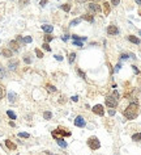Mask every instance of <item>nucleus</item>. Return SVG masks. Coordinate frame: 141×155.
<instances>
[{"label":"nucleus","mask_w":141,"mask_h":155,"mask_svg":"<svg viewBox=\"0 0 141 155\" xmlns=\"http://www.w3.org/2000/svg\"><path fill=\"white\" fill-rule=\"evenodd\" d=\"M119 93L116 92V91H114L112 95H108V96H106V99H104V103H106V105L108 108H115L118 105V103H119Z\"/></svg>","instance_id":"2"},{"label":"nucleus","mask_w":141,"mask_h":155,"mask_svg":"<svg viewBox=\"0 0 141 155\" xmlns=\"http://www.w3.org/2000/svg\"><path fill=\"white\" fill-rule=\"evenodd\" d=\"M110 4H112L114 7H116V5H119V4H120V0H111Z\"/></svg>","instance_id":"35"},{"label":"nucleus","mask_w":141,"mask_h":155,"mask_svg":"<svg viewBox=\"0 0 141 155\" xmlns=\"http://www.w3.org/2000/svg\"><path fill=\"white\" fill-rule=\"evenodd\" d=\"M107 34L108 36H118L119 34V28L116 25H110L107 28Z\"/></svg>","instance_id":"7"},{"label":"nucleus","mask_w":141,"mask_h":155,"mask_svg":"<svg viewBox=\"0 0 141 155\" xmlns=\"http://www.w3.org/2000/svg\"><path fill=\"white\" fill-rule=\"evenodd\" d=\"M7 76V71H5V68H4L1 65H0V79H3V78H5Z\"/></svg>","instance_id":"20"},{"label":"nucleus","mask_w":141,"mask_h":155,"mask_svg":"<svg viewBox=\"0 0 141 155\" xmlns=\"http://www.w3.org/2000/svg\"><path fill=\"white\" fill-rule=\"evenodd\" d=\"M77 100H79V97H77V96H73V97H72V101H77Z\"/></svg>","instance_id":"44"},{"label":"nucleus","mask_w":141,"mask_h":155,"mask_svg":"<svg viewBox=\"0 0 141 155\" xmlns=\"http://www.w3.org/2000/svg\"><path fill=\"white\" fill-rule=\"evenodd\" d=\"M46 88L48 92H56V87H54L52 84H46Z\"/></svg>","instance_id":"23"},{"label":"nucleus","mask_w":141,"mask_h":155,"mask_svg":"<svg viewBox=\"0 0 141 155\" xmlns=\"http://www.w3.org/2000/svg\"><path fill=\"white\" fill-rule=\"evenodd\" d=\"M8 100H9V103H16L17 101V95L15 92H9L8 93Z\"/></svg>","instance_id":"15"},{"label":"nucleus","mask_w":141,"mask_h":155,"mask_svg":"<svg viewBox=\"0 0 141 155\" xmlns=\"http://www.w3.org/2000/svg\"><path fill=\"white\" fill-rule=\"evenodd\" d=\"M68 38H69V36H68V34H65V36H64V37H63V39H64V41H67Z\"/></svg>","instance_id":"45"},{"label":"nucleus","mask_w":141,"mask_h":155,"mask_svg":"<svg viewBox=\"0 0 141 155\" xmlns=\"http://www.w3.org/2000/svg\"><path fill=\"white\" fill-rule=\"evenodd\" d=\"M140 16H141V12H140Z\"/></svg>","instance_id":"48"},{"label":"nucleus","mask_w":141,"mask_h":155,"mask_svg":"<svg viewBox=\"0 0 141 155\" xmlns=\"http://www.w3.org/2000/svg\"><path fill=\"white\" fill-rule=\"evenodd\" d=\"M103 12H104V15L110 13V3H107V1L103 3Z\"/></svg>","instance_id":"16"},{"label":"nucleus","mask_w":141,"mask_h":155,"mask_svg":"<svg viewBox=\"0 0 141 155\" xmlns=\"http://www.w3.org/2000/svg\"><path fill=\"white\" fill-rule=\"evenodd\" d=\"M128 41L129 42H132V43H135V45H140V38H137V37H135V36H128Z\"/></svg>","instance_id":"14"},{"label":"nucleus","mask_w":141,"mask_h":155,"mask_svg":"<svg viewBox=\"0 0 141 155\" xmlns=\"http://www.w3.org/2000/svg\"><path fill=\"white\" fill-rule=\"evenodd\" d=\"M42 29L44 30V32H46V33H51V32L54 30V26L52 25H42Z\"/></svg>","instance_id":"18"},{"label":"nucleus","mask_w":141,"mask_h":155,"mask_svg":"<svg viewBox=\"0 0 141 155\" xmlns=\"http://www.w3.org/2000/svg\"><path fill=\"white\" fill-rule=\"evenodd\" d=\"M75 59H76V53H71L69 55H68V62L69 63H73Z\"/></svg>","instance_id":"21"},{"label":"nucleus","mask_w":141,"mask_h":155,"mask_svg":"<svg viewBox=\"0 0 141 155\" xmlns=\"http://www.w3.org/2000/svg\"><path fill=\"white\" fill-rule=\"evenodd\" d=\"M123 115H124V117L127 120H135V118L139 116V104H137V101H132L129 105L124 109Z\"/></svg>","instance_id":"1"},{"label":"nucleus","mask_w":141,"mask_h":155,"mask_svg":"<svg viewBox=\"0 0 141 155\" xmlns=\"http://www.w3.org/2000/svg\"><path fill=\"white\" fill-rule=\"evenodd\" d=\"M77 74H79V75H81V76H82V79H85V80H86V75H85L84 72L80 70V68H77Z\"/></svg>","instance_id":"33"},{"label":"nucleus","mask_w":141,"mask_h":155,"mask_svg":"<svg viewBox=\"0 0 141 155\" xmlns=\"http://www.w3.org/2000/svg\"><path fill=\"white\" fill-rule=\"evenodd\" d=\"M17 67H19V61H17V59H11V61L8 62V68H9L11 71L17 70Z\"/></svg>","instance_id":"9"},{"label":"nucleus","mask_w":141,"mask_h":155,"mask_svg":"<svg viewBox=\"0 0 141 155\" xmlns=\"http://www.w3.org/2000/svg\"><path fill=\"white\" fill-rule=\"evenodd\" d=\"M80 22H81V19H75L69 22V26H76V25H79Z\"/></svg>","instance_id":"22"},{"label":"nucleus","mask_w":141,"mask_h":155,"mask_svg":"<svg viewBox=\"0 0 141 155\" xmlns=\"http://www.w3.org/2000/svg\"><path fill=\"white\" fill-rule=\"evenodd\" d=\"M9 49L12 50V51H19V50H20V45H19V42H17L16 39L11 41V42H9Z\"/></svg>","instance_id":"10"},{"label":"nucleus","mask_w":141,"mask_h":155,"mask_svg":"<svg viewBox=\"0 0 141 155\" xmlns=\"http://www.w3.org/2000/svg\"><path fill=\"white\" fill-rule=\"evenodd\" d=\"M108 115H110V116H114V115H115V109H114V108H110V109H108Z\"/></svg>","instance_id":"38"},{"label":"nucleus","mask_w":141,"mask_h":155,"mask_svg":"<svg viewBox=\"0 0 141 155\" xmlns=\"http://www.w3.org/2000/svg\"><path fill=\"white\" fill-rule=\"evenodd\" d=\"M88 9L90 11V12H93V13H98V12H101V5L99 4H97V3H90V4H88Z\"/></svg>","instance_id":"5"},{"label":"nucleus","mask_w":141,"mask_h":155,"mask_svg":"<svg viewBox=\"0 0 141 155\" xmlns=\"http://www.w3.org/2000/svg\"><path fill=\"white\" fill-rule=\"evenodd\" d=\"M43 117H44V120H51L52 113H51V112H44V113H43Z\"/></svg>","instance_id":"25"},{"label":"nucleus","mask_w":141,"mask_h":155,"mask_svg":"<svg viewBox=\"0 0 141 155\" xmlns=\"http://www.w3.org/2000/svg\"><path fill=\"white\" fill-rule=\"evenodd\" d=\"M44 42H46V43H48V42H51V41L54 39V37H52V36H48V34H46V36H44Z\"/></svg>","instance_id":"26"},{"label":"nucleus","mask_w":141,"mask_h":155,"mask_svg":"<svg viewBox=\"0 0 141 155\" xmlns=\"http://www.w3.org/2000/svg\"><path fill=\"white\" fill-rule=\"evenodd\" d=\"M7 115H8V117H9L11 120H16V115L12 111H7Z\"/></svg>","instance_id":"27"},{"label":"nucleus","mask_w":141,"mask_h":155,"mask_svg":"<svg viewBox=\"0 0 141 155\" xmlns=\"http://www.w3.org/2000/svg\"><path fill=\"white\" fill-rule=\"evenodd\" d=\"M81 20H85V21H88V22H93V21H94V17H93V15H89V13H86V15H82Z\"/></svg>","instance_id":"13"},{"label":"nucleus","mask_w":141,"mask_h":155,"mask_svg":"<svg viewBox=\"0 0 141 155\" xmlns=\"http://www.w3.org/2000/svg\"><path fill=\"white\" fill-rule=\"evenodd\" d=\"M24 62L28 63V65H30V63H31V59L29 58V55H25V57H24Z\"/></svg>","instance_id":"32"},{"label":"nucleus","mask_w":141,"mask_h":155,"mask_svg":"<svg viewBox=\"0 0 141 155\" xmlns=\"http://www.w3.org/2000/svg\"><path fill=\"white\" fill-rule=\"evenodd\" d=\"M1 55L5 57V58H11L13 55V51H12L11 49H3L1 50Z\"/></svg>","instance_id":"12"},{"label":"nucleus","mask_w":141,"mask_h":155,"mask_svg":"<svg viewBox=\"0 0 141 155\" xmlns=\"http://www.w3.org/2000/svg\"><path fill=\"white\" fill-rule=\"evenodd\" d=\"M132 68H133V71L136 72V74H139V72H140V71H139V68L136 67V66H132Z\"/></svg>","instance_id":"41"},{"label":"nucleus","mask_w":141,"mask_h":155,"mask_svg":"<svg viewBox=\"0 0 141 155\" xmlns=\"http://www.w3.org/2000/svg\"><path fill=\"white\" fill-rule=\"evenodd\" d=\"M19 137H21V138H29V133H19Z\"/></svg>","instance_id":"31"},{"label":"nucleus","mask_w":141,"mask_h":155,"mask_svg":"<svg viewBox=\"0 0 141 155\" xmlns=\"http://www.w3.org/2000/svg\"><path fill=\"white\" fill-rule=\"evenodd\" d=\"M132 141H135V142H140L141 141V133H135L132 135Z\"/></svg>","instance_id":"19"},{"label":"nucleus","mask_w":141,"mask_h":155,"mask_svg":"<svg viewBox=\"0 0 141 155\" xmlns=\"http://www.w3.org/2000/svg\"><path fill=\"white\" fill-rule=\"evenodd\" d=\"M92 111H93L94 115H97V116H103V115H104V109H103V107L101 105V104H97V105H94Z\"/></svg>","instance_id":"6"},{"label":"nucleus","mask_w":141,"mask_h":155,"mask_svg":"<svg viewBox=\"0 0 141 155\" xmlns=\"http://www.w3.org/2000/svg\"><path fill=\"white\" fill-rule=\"evenodd\" d=\"M60 8L64 12H69L71 11V5H69V4H63V5H60Z\"/></svg>","instance_id":"24"},{"label":"nucleus","mask_w":141,"mask_h":155,"mask_svg":"<svg viewBox=\"0 0 141 155\" xmlns=\"http://www.w3.org/2000/svg\"><path fill=\"white\" fill-rule=\"evenodd\" d=\"M139 34H140V36H141V30H140V32H139Z\"/></svg>","instance_id":"47"},{"label":"nucleus","mask_w":141,"mask_h":155,"mask_svg":"<svg viewBox=\"0 0 141 155\" xmlns=\"http://www.w3.org/2000/svg\"><path fill=\"white\" fill-rule=\"evenodd\" d=\"M35 54H37V57H38V58H43V53L40 51L39 49H35Z\"/></svg>","instance_id":"30"},{"label":"nucleus","mask_w":141,"mask_h":155,"mask_svg":"<svg viewBox=\"0 0 141 155\" xmlns=\"http://www.w3.org/2000/svg\"><path fill=\"white\" fill-rule=\"evenodd\" d=\"M73 45H76V46H79V47H82L84 46L81 41H73Z\"/></svg>","instance_id":"36"},{"label":"nucleus","mask_w":141,"mask_h":155,"mask_svg":"<svg viewBox=\"0 0 141 155\" xmlns=\"http://www.w3.org/2000/svg\"><path fill=\"white\" fill-rule=\"evenodd\" d=\"M42 46H43V49L46 50V51H51V47L48 46V43H46V42H44V43L42 45Z\"/></svg>","instance_id":"34"},{"label":"nucleus","mask_w":141,"mask_h":155,"mask_svg":"<svg viewBox=\"0 0 141 155\" xmlns=\"http://www.w3.org/2000/svg\"><path fill=\"white\" fill-rule=\"evenodd\" d=\"M88 146L92 150H98L99 147H101V141H99L97 137H90V138L88 139Z\"/></svg>","instance_id":"3"},{"label":"nucleus","mask_w":141,"mask_h":155,"mask_svg":"<svg viewBox=\"0 0 141 155\" xmlns=\"http://www.w3.org/2000/svg\"><path fill=\"white\" fill-rule=\"evenodd\" d=\"M75 125H76L77 127H84V126L86 125V121L84 120L82 116H77V117L75 118Z\"/></svg>","instance_id":"8"},{"label":"nucleus","mask_w":141,"mask_h":155,"mask_svg":"<svg viewBox=\"0 0 141 155\" xmlns=\"http://www.w3.org/2000/svg\"><path fill=\"white\" fill-rule=\"evenodd\" d=\"M5 146H7V149H8V150H11V151H13V150H16V149H17L16 143H13L11 139H5Z\"/></svg>","instance_id":"11"},{"label":"nucleus","mask_w":141,"mask_h":155,"mask_svg":"<svg viewBox=\"0 0 141 155\" xmlns=\"http://www.w3.org/2000/svg\"><path fill=\"white\" fill-rule=\"evenodd\" d=\"M31 41H33V38H31V37H29V36H28V37H25V38H24V42H25V43H30Z\"/></svg>","instance_id":"37"},{"label":"nucleus","mask_w":141,"mask_h":155,"mask_svg":"<svg viewBox=\"0 0 141 155\" xmlns=\"http://www.w3.org/2000/svg\"><path fill=\"white\" fill-rule=\"evenodd\" d=\"M56 142H58V145L60 146V147H63V149H65V147H67V142H65V141L63 139V138H61V137H60V138H58V139H56Z\"/></svg>","instance_id":"17"},{"label":"nucleus","mask_w":141,"mask_h":155,"mask_svg":"<svg viewBox=\"0 0 141 155\" xmlns=\"http://www.w3.org/2000/svg\"><path fill=\"white\" fill-rule=\"evenodd\" d=\"M17 42H24V38L21 37V36H17V38H16Z\"/></svg>","instance_id":"40"},{"label":"nucleus","mask_w":141,"mask_h":155,"mask_svg":"<svg viewBox=\"0 0 141 155\" xmlns=\"http://www.w3.org/2000/svg\"><path fill=\"white\" fill-rule=\"evenodd\" d=\"M4 96H5V89H4L3 85H0V99H3Z\"/></svg>","instance_id":"28"},{"label":"nucleus","mask_w":141,"mask_h":155,"mask_svg":"<svg viewBox=\"0 0 141 155\" xmlns=\"http://www.w3.org/2000/svg\"><path fill=\"white\" fill-rule=\"evenodd\" d=\"M19 4L21 7H25V5H28V4H29V0H19Z\"/></svg>","instance_id":"29"},{"label":"nucleus","mask_w":141,"mask_h":155,"mask_svg":"<svg viewBox=\"0 0 141 155\" xmlns=\"http://www.w3.org/2000/svg\"><path fill=\"white\" fill-rule=\"evenodd\" d=\"M55 58L58 59V61H63V57L61 55H55Z\"/></svg>","instance_id":"43"},{"label":"nucleus","mask_w":141,"mask_h":155,"mask_svg":"<svg viewBox=\"0 0 141 155\" xmlns=\"http://www.w3.org/2000/svg\"><path fill=\"white\" fill-rule=\"evenodd\" d=\"M127 58H128L127 54H121V55H120V59H127Z\"/></svg>","instance_id":"42"},{"label":"nucleus","mask_w":141,"mask_h":155,"mask_svg":"<svg viewBox=\"0 0 141 155\" xmlns=\"http://www.w3.org/2000/svg\"><path fill=\"white\" fill-rule=\"evenodd\" d=\"M136 4H139V5H141V0H135Z\"/></svg>","instance_id":"46"},{"label":"nucleus","mask_w":141,"mask_h":155,"mask_svg":"<svg viewBox=\"0 0 141 155\" xmlns=\"http://www.w3.org/2000/svg\"><path fill=\"white\" fill-rule=\"evenodd\" d=\"M55 134H59L60 137H71V130H68L67 127H63V126H59L56 130H54Z\"/></svg>","instance_id":"4"},{"label":"nucleus","mask_w":141,"mask_h":155,"mask_svg":"<svg viewBox=\"0 0 141 155\" xmlns=\"http://www.w3.org/2000/svg\"><path fill=\"white\" fill-rule=\"evenodd\" d=\"M47 3H48V0H40V3H39V4H40V7H44Z\"/></svg>","instance_id":"39"}]
</instances>
